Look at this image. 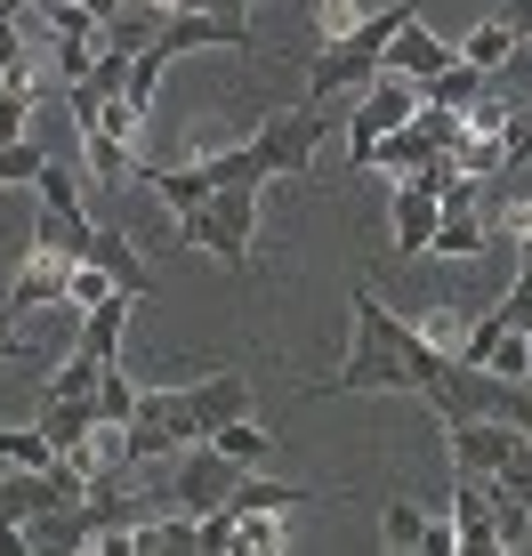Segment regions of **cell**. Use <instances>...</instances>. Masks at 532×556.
<instances>
[{
  "label": "cell",
  "mask_w": 532,
  "mask_h": 556,
  "mask_svg": "<svg viewBox=\"0 0 532 556\" xmlns=\"http://www.w3.org/2000/svg\"><path fill=\"white\" fill-rule=\"evenodd\" d=\"M347 306H355V348H347V363H339V379L315 388V395H420V388H411V363H404V348H411L420 323H404L371 282H355Z\"/></svg>",
  "instance_id": "cell-1"
},
{
  "label": "cell",
  "mask_w": 532,
  "mask_h": 556,
  "mask_svg": "<svg viewBox=\"0 0 532 556\" xmlns=\"http://www.w3.org/2000/svg\"><path fill=\"white\" fill-rule=\"evenodd\" d=\"M411 0H388V9H371V16H355L347 33H331L322 41V56H315V73H307V105H331L339 89H355V81H371L379 65H388V41L411 25Z\"/></svg>",
  "instance_id": "cell-2"
},
{
  "label": "cell",
  "mask_w": 532,
  "mask_h": 556,
  "mask_svg": "<svg viewBox=\"0 0 532 556\" xmlns=\"http://www.w3.org/2000/svg\"><path fill=\"white\" fill-rule=\"evenodd\" d=\"M258 194L266 186H218L202 210H186L178 235L194 242V251H211L218 266H251V235H258Z\"/></svg>",
  "instance_id": "cell-3"
},
{
  "label": "cell",
  "mask_w": 532,
  "mask_h": 556,
  "mask_svg": "<svg viewBox=\"0 0 532 556\" xmlns=\"http://www.w3.org/2000/svg\"><path fill=\"white\" fill-rule=\"evenodd\" d=\"M411 113H420V81L379 65V73H371V98L355 105V122H347V169H371V146L388 138V129H404Z\"/></svg>",
  "instance_id": "cell-4"
},
{
  "label": "cell",
  "mask_w": 532,
  "mask_h": 556,
  "mask_svg": "<svg viewBox=\"0 0 532 556\" xmlns=\"http://www.w3.org/2000/svg\"><path fill=\"white\" fill-rule=\"evenodd\" d=\"M242 476H251V459H235V452H218V444H186V452H178V476H169V492H178L186 516H211V508L235 501Z\"/></svg>",
  "instance_id": "cell-5"
},
{
  "label": "cell",
  "mask_w": 532,
  "mask_h": 556,
  "mask_svg": "<svg viewBox=\"0 0 532 556\" xmlns=\"http://www.w3.org/2000/svg\"><path fill=\"white\" fill-rule=\"evenodd\" d=\"M194 49H251V16H226V9H169V25L154 33V49H138V56L178 65V56H194Z\"/></svg>",
  "instance_id": "cell-6"
},
{
  "label": "cell",
  "mask_w": 532,
  "mask_h": 556,
  "mask_svg": "<svg viewBox=\"0 0 532 556\" xmlns=\"http://www.w3.org/2000/svg\"><path fill=\"white\" fill-rule=\"evenodd\" d=\"M331 138V122L307 105V113H275V122H258L251 129V146H258V162H266V178H299V169L315 162V146Z\"/></svg>",
  "instance_id": "cell-7"
},
{
  "label": "cell",
  "mask_w": 532,
  "mask_h": 556,
  "mask_svg": "<svg viewBox=\"0 0 532 556\" xmlns=\"http://www.w3.org/2000/svg\"><path fill=\"white\" fill-rule=\"evenodd\" d=\"M444 444H452V476H501L508 452L524 444V428H508V419H444Z\"/></svg>",
  "instance_id": "cell-8"
},
{
  "label": "cell",
  "mask_w": 532,
  "mask_h": 556,
  "mask_svg": "<svg viewBox=\"0 0 532 556\" xmlns=\"http://www.w3.org/2000/svg\"><path fill=\"white\" fill-rule=\"evenodd\" d=\"M178 404H186V435H194V444H211L226 419H242V412H251V379H242V371L194 379V388H178Z\"/></svg>",
  "instance_id": "cell-9"
},
{
  "label": "cell",
  "mask_w": 532,
  "mask_h": 556,
  "mask_svg": "<svg viewBox=\"0 0 532 556\" xmlns=\"http://www.w3.org/2000/svg\"><path fill=\"white\" fill-rule=\"evenodd\" d=\"M452 532H460V556L501 548V492H492V476H452Z\"/></svg>",
  "instance_id": "cell-10"
},
{
  "label": "cell",
  "mask_w": 532,
  "mask_h": 556,
  "mask_svg": "<svg viewBox=\"0 0 532 556\" xmlns=\"http://www.w3.org/2000/svg\"><path fill=\"white\" fill-rule=\"evenodd\" d=\"M89 210L81 194H41V210H33V242L25 251H41V258H89Z\"/></svg>",
  "instance_id": "cell-11"
},
{
  "label": "cell",
  "mask_w": 532,
  "mask_h": 556,
  "mask_svg": "<svg viewBox=\"0 0 532 556\" xmlns=\"http://www.w3.org/2000/svg\"><path fill=\"white\" fill-rule=\"evenodd\" d=\"M435 218H444V194H435V178H404V186H395V258H428Z\"/></svg>",
  "instance_id": "cell-12"
},
{
  "label": "cell",
  "mask_w": 532,
  "mask_h": 556,
  "mask_svg": "<svg viewBox=\"0 0 532 556\" xmlns=\"http://www.w3.org/2000/svg\"><path fill=\"white\" fill-rule=\"evenodd\" d=\"M25 541H33V556H73V548H98V516H89V501L49 508V516H33V525H25Z\"/></svg>",
  "instance_id": "cell-13"
},
{
  "label": "cell",
  "mask_w": 532,
  "mask_h": 556,
  "mask_svg": "<svg viewBox=\"0 0 532 556\" xmlns=\"http://www.w3.org/2000/svg\"><path fill=\"white\" fill-rule=\"evenodd\" d=\"M73 266L81 258H41V251H25V275H16V291H9V315L25 323V315H41V306L65 299V282H73Z\"/></svg>",
  "instance_id": "cell-14"
},
{
  "label": "cell",
  "mask_w": 532,
  "mask_h": 556,
  "mask_svg": "<svg viewBox=\"0 0 532 556\" xmlns=\"http://www.w3.org/2000/svg\"><path fill=\"white\" fill-rule=\"evenodd\" d=\"M444 65H460V49H452V41H435V33L420 25V16H411V25L395 33V41H388V73H411V81H435Z\"/></svg>",
  "instance_id": "cell-15"
},
{
  "label": "cell",
  "mask_w": 532,
  "mask_h": 556,
  "mask_svg": "<svg viewBox=\"0 0 532 556\" xmlns=\"http://www.w3.org/2000/svg\"><path fill=\"white\" fill-rule=\"evenodd\" d=\"M129 306H138V291H105V299H98V306L81 315V339H73V348H81V355H98V363H122Z\"/></svg>",
  "instance_id": "cell-16"
},
{
  "label": "cell",
  "mask_w": 532,
  "mask_h": 556,
  "mask_svg": "<svg viewBox=\"0 0 532 556\" xmlns=\"http://www.w3.org/2000/svg\"><path fill=\"white\" fill-rule=\"evenodd\" d=\"M169 9H178V0H122V9L105 16V49H122V56L154 49V33L169 25Z\"/></svg>",
  "instance_id": "cell-17"
},
{
  "label": "cell",
  "mask_w": 532,
  "mask_h": 556,
  "mask_svg": "<svg viewBox=\"0 0 532 556\" xmlns=\"http://www.w3.org/2000/svg\"><path fill=\"white\" fill-rule=\"evenodd\" d=\"M41 428H49V444L73 459L89 444V428H98V395H49L41 388Z\"/></svg>",
  "instance_id": "cell-18"
},
{
  "label": "cell",
  "mask_w": 532,
  "mask_h": 556,
  "mask_svg": "<svg viewBox=\"0 0 532 556\" xmlns=\"http://www.w3.org/2000/svg\"><path fill=\"white\" fill-rule=\"evenodd\" d=\"M435 153H444V146H435L420 122H404V129H388V138L371 146V169H388V178L404 186V178H420V169L435 162Z\"/></svg>",
  "instance_id": "cell-19"
},
{
  "label": "cell",
  "mask_w": 532,
  "mask_h": 556,
  "mask_svg": "<svg viewBox=\"0 0 532 556\" xmlns=\"http://www.w3.org/2000/svg\"><path fill=\"white\" fill-rule=\"evenodd\" d=\"M420 98H428V105H452V113H477V105L492 98V73L460 56V65H444L435 81H420Z\"/></svg>",
  "instance_id": "cell-20"
},
{
  "label": "cell",
  "mask_w": 532,
  "mask_h": 556,
  "mask_svg": "<svg viewBox=\"0 0 532 556\" xmlns=\"http://www.w3.org/2000/svg\"><path fill=\"white\" fill-rule=\"evenodd\" d=\"M89 258H98L105 275L122 282V291H138V299L154 291V282H145V258H138V242H129L122 226H98V235H89Z\"/></svg>",
  "instance_id": "cell-21"
},
{
  "label": "cell",
  "mask_w": 532,
  "mask_h": 556,
  "mask_svg": "<svg viewBox=\"0 0 532 556\" xmlns=\"http://www.w3.org/2000/svg\"><path fill=\"white\" fill-rule=\"evenodd\" d=\"M226 508L235 516H282V508H307V484H291V476H242Z\"/></svg>",
  "instance_id": "cell-22"
},
{
  "label": "cell",
  "mask_w": 532,
  "mask_h": 556,
  "mask_svg": "<svg viewBox=\"0 0 532 556\" xmlns=\"http://www.w3.org/2000/svg\"><path fill=\"white\" fill-rule=\"evenodd\" d=\"M129 541H138V556H202V525L194 516H145Z\"/></svg>",
  "instance_id": "cell-23"
},
{
  "label": "cell",
  "mask_w": 532,
  "mask_h": 556,
  "mask_svg": "<svg viewBox=\"0 0 532 556\" xmlns=\"http://www.w3.org/2000/svg\"><path fill=\"white\" fill-rule=\"evenodd\" d=\"M477 251H484V218H477V202H468V210H444V218H435L428 258H477Z\"/></svg>",
  "instance_id": "cell-24"
},
{
  "label": "cell",
  "mask_w": 532,
  "mask_h": 556,
  "mask_svg": "<svg viewBox=\"0 0 532 556\" xmlns=\"http://www.w3.org/2000/svg\"><path fill=\"white\" fill-rule=\"evenodd\" d=\"M154 194L169 202V218H186V210H202L218 194L211 186V162H194V169H154Z\"/></svg>",
  "instance_id": "cell-25"
},
{
  "label": "cell",
  "mask_w": 532,
  "mask_h": 556,
  "mask_svg": "<svg viewBox=\"0 0 532 556\" xmlns=\"http://www.w3.org/2000/svg\"><path fill=\"white\" fill-rule=\"evenodd\" d=\"M517 41H524V33L508 25V16H484V25L460 41V56H468V65H484V73H501L508 56H517Z\"/></svg>",
  "instance_id": "cell-26"
},
{
  "label": "cell",
  "mask_w": 532,
  "mask_h": 556,
  "mask_svg": "<svg viewBox=\"0 0 532 556\" xmlns=\"http://www.w3.org/2000/svg\"><path fill=\"white\" fill-rule=\"evenodd\" d=\"M56 459L65 452L49 444L41 419H33V428H0V468H56Z\"/></svg>",
  "instance_id": "cell-27"
},
{
  "label": "cell",
  "mask_w": 532,
  "mask_h": 556,
  "mask_svg": "<svg viewBox=\"0 0 532 556\" xmlns=\"http://www.w3.org/2000/svg\"><path fill=\"white\" fill-rule=\"evenodd\" d=\"M428 532H435V525L420 516V501H404V492L379 508V541H388V548H428Z\"/></svg>",
  "instance_id": "cell-28"
},
{
  "label": "cell",
  "mask_w": 532,
  "mask_h": 556,
  "mask_svg": "<svg viewBox=\"0 0 532 556\" xmlns=\"http://www.w3.org/2000/svg\"><path fill=\"white\" fill-rule=\"evenodd\" d=\"M41 169H49L41 138H9V146H0V186H41Z\"/></svg>",
  "instance_id": "cell-29"
},
{
  "label": "cell",
  "mask_w": 532,
  "mask_h": 556,
  "mask_svg": "<svg viewBox=\"0 0 532 556\" xmlns=\"http://www.w3.org/2000/svg\"><path fill=\"white\" fill-rule=\"evenodd\" d=\"M138 379H129L122 371V363H105V379H98V419H122V428H129V412H138Z\"/></svg>",
  "instance_id": "cell-30"
},
{
  "label": "cell",
  "mask_w": 532,
  "mask_h": 556,
  "mask_svg": "<svg viewBox=\"0 0 532 556\" xmlns=\"http://www.w3.org/2000/svg\"><path fill=\"white\" fill-rule=\"evenodd\" d=\"M98 379H105V363H98V355H81V348H73L65 363H56V379H49V395H98Z\"/></svg>",
  "instance_id": "cell-31"
},
{
  "label": "cell",
  "mask_w": 532,
  "mask_h": 556,
  "mask_svg": "<svg viewBox=\"0 0 532 556\" xmlns=\"http://www.w3.org/2000/svg\"><path fill=\"white\" fill-rule=\"evenodd\" d=\"M211 444H218V452H235V459H251V468H258L266 452H275V444L258 435V419H251V412H242V419H226V428L211 435Z\"/></svg>",
  "instance_id": "cell-32"
},
{
  "label": "cell",
  "mask_w": 532,
  "mask_h": 556,
  "mask_svg": "<svg viewBox=\"0 0 532 556\" xmlns=\"http://www.w3.org/2000/svg\"><path fill=\"white\" fill-rule=\"evenodd\" d=\"M532 162V105H517L501 122V169H524Z\"/></svg>",
  "instance_id": "cell-33"
},
{
  "label": "cell",
  "mask_w": 532,
  "mask_h": 556,
  "mask_svg": "<svg viewBox=\"0 0 532 556\" xmlns=\"http://www.w3.org/2000/svg\"><path fill=\"white\" fill-rule=\"evenodd\" d=\"M105 291H122V282H113V275H105V266H98V258H81V266H73V282H65V299H73V306H81V315H89V306H98Z\"/></svg>",
  "instance_id": "cell-34"
},
{
  "label": "cell",
  "mask_w": 532,
  "mask_h": 556,
  "mask_svg": "<svg viewBox=\"0 0 532 556\" xmlns=\"http://www.w3.org/2000/svg\"><path fill=\"white\" fill-rule=\"evenodd\" d=\"M492 492H501V501H532V435L508 452V468L492 476Z\"/></svg>",
  "instance_id": "cell-35"
},
{
  "label": "cell",
  "mask_w": 532,
  "mask_h": 556,
  "mask_svg": "<svg viewBox=\"0 0 532 556\" xmlns=\"http://www.w3.org/2000/svg\"><path fill=\"white\" fill-rule=\"evenodd\" d=\"M25 122H33V81H9L0 89V146L25 138Z\"/></svg>",
  "instance_id": "cell-36"
},
{
  "label": "cell",
  "mask_w": 532,
  "mask_h": 556,
  "mask_svg": "<svg viewBox=\"0 0 532 556\" xmlns=\"http://www.w3.org/2000/svg\"><path fill=\"white\" fill-rule=\"evenodd\" d=\"M501 315H508V331H524V339H532V266H517V282H508Z\"/></svg>",
  "instance_id": "cell-37"
},
{
  "label": "cell",
  "mask_w": 532,
  "mask_h": 556,
  "mask_svg": "<svg viewBox=\"0 0 532 556\" xmlns=\"http://www.w3.org/2000/svg\"><path fill=\"white\" fill-rule=\"evenodd\" d=\"M242 556H266V548H282V532L266 525V516H242V541H235Z\"/></svg>",
  "instance_id": "cell-38"
},
{
  "label": "cell",
  "mask_w": 532,
  "mask_h": 556,
  "mask_svg": "<svg viewBox=\"0 0 532 556\" xmlns=\"http://www.w3.org/2000/svg\"><path fill=\"white\" fill-rule=\"evenodd\" d=\"M9 355H25V331H16V315L0 306V363H9Z\"/></svg>",
  "instance_id": "cell-39"
},
{
  "label": "cell",
  "mask_w": 532,
  "mask_h": 556,
  "mask_svg": "<svg viewBox=\"0 0 532 556\" xmlns=\"http://www.w3.org/2000/svg\"><path fill=\"white\" fill-rule=\"evenodd\" d=\"M501 16H508L517 33H532V0H501Z\"/></svg>",
  "instance_id": "cell-40"
},
{
  "label": "cell",
  "mask_w": 532,
  "mask_h": 556,
  "mask_svg": "<svg viewBox=\"0 0 532 556\" xmlns=\"http://www.w3.org/2000/svg\"><path fill=\"white\" fill-rule=\"evenodd\" d=\"M517 258H524V266H532V218H524V235H517Z\"/></svg>",
  "instance_id": "cell-41"
},
{
  "label": "cell",
  "mask_w": 532,
  "mask_h": 556,
  "mask_svg": "<svg viewBox=\"0 0 532 556\" xmlns=\"http://www.w3.org/2000/svg\"><path fill=\"white\" fill-rule=\"evenodd\" d=\"M0 89H9V65H0Z\"/></svg>",
  "instance_id": "cell-42"
},
{
  "label": "cell",
  "mask_w": 532,
  "mask_h": 556,
  "mask_svg": "<svg viewBox=\"0 0 532 556\" xmlns=\"http://www.w3.org/2000/svg\"><path fill=\"white\" fill-rule=\"evenodd\" d=\"M251 9H258V0H251Z\"/></svg>",
  "instance_id": "cell-43"
},
{
  "label": "cell",
  "mask_w": 532,
  "mask_h": 556,
  "mask_svg": "<svg viewBox=\"0 0 532 556\" xmlns=\"http://www.w3.org/2000/svg\"><path fill=\"white\" fill-rule=\"evenodd\" d=\"M524 41H532V33H524Z\"/></svg>",
  "instance_id": "cell-44"
}]
</instances>
